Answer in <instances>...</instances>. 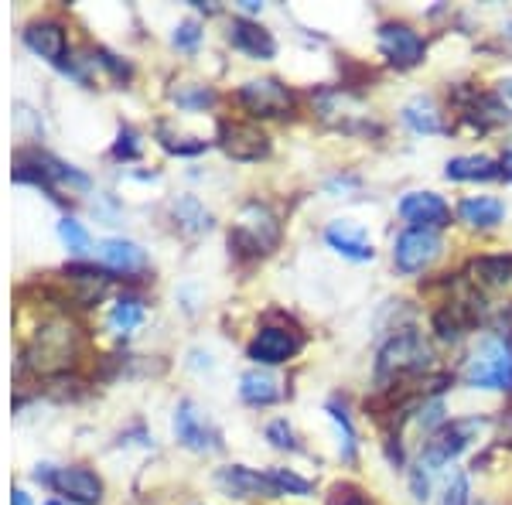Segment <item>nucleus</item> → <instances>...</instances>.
<instances>
[{
  "label": "nucleus",
  "mask_w": 512,
  "mask_h": 505,
  "mask_svg": "<svg viewBox=\"0 0 512 505\" xmlns=\"http://www.w3.org/2000/svg\"><path fill=\"white\" fill-rule=\"evenodd\" d=\"M277 243H280V222H277V215L270 212V205L256 202V198L246 202L233 233H229V246L246 256H267Z\"/></svg>",
  "instance_id": "5"
},
{
  "label": "nucleus",
  "mask_w": 512,
  "mask_h": 505,
  "mask_svg": "<svg viewBox=\"0 0 512 505\" xmlns=\"http://www.w3.org/2000/svg\"><path fill=\"white\" fill-rule=\"evenodd\" d=\"M140 151H144L140 137L130 127H123L117 134V144H113V157H120V161H134V157H140Z\"/></svg>",
  "instance_id": "32"
},
{
  "label": "nucleus",
  "mask_w": 512,
  "mask_h": 505,
  "mask_svg": "<svg viewBox=\"0 0 512 505\" xmlns=\"http://www.w3.org/2000/svg\"><path fill=\"white\" fill-rule=\"evenodd\" d=\"M461 379L472 389H512V345L499 335L482 338L465 359Z\"/></svg>",
  "instance_id": "3"
},
{
  "label": "nucleus",
  "mask_w": 512,
  "mask_h": 505,
  "mask_svg": "<svg viewBox=\"0 0 512 505\" xmlns=\"http://www.w3.org/2000/svg\"><path fill=\"white\" fill-rule=\"evenodd\" d=\"M458 219L472 229H495L506 219V205L492 195H468L458 202Z\"/></svg>",
  "instance_id": "18"
},
{
  "label": "nucleus",
  "mask_w": 512,
  "mask_h": 505,
  "mask_svg": "<svg viewBox=\"0 0 512 505\" xmlns=\"http://www.w3.org/2000/svg\"><path fill=\"white\" fill-rule=\"evenodd\" d=\"M45 505H65V502H45Z\"/></svg>",
  "instance_id": "39"
},
{
  "label": "nucleus",
  "mask_w": 512,
  "mask_h": 505,
  "mask_svg": "<svg viewBox=\"0 0 512 505\" xmlns=\"http://www.w3.org/2000/svg\"><path fill=\"white\" fill-rule=\"evenodd\" d=\"M267 475H270V482L280 488V495H311V492H315L308 478L294 475L291 468H270Z\"/></svg>",
  "instance_id": "27"
},
{
  "label": "nucleus",
  "mask_w": 512,
  "mask_h": 505,
  "mask_svg": "<svg viewBox=\"0 0 512 505\" xmlns=\"http://www.w3.org/2000/svg\"><path fill=\"white\" fill-rule=\"evenodd\" d=\"M304 349V338L287 328H260L246 345V355L256 366H284Z\"/></svg>",
  "instance_id": "10"
},
{
  "label": "nucleus",
  "mask_w": 512,
  "mask_h": 505,
  "mask_svg": "<svg viewBox=\"0 0 512 505\" xmlns=\"http://www.w3.org/2000/svg\"><path fill=\"white\" fill-rule=\"evenodd\" d=\"M24 45L31 48L41 59L62 65L65 62V48H69V38H65V28L59 21H35L24 28Z\"/></svg>",
  "instance_id": "17"
},
{
  "label": "nucleus",
  "mask_w": 512,
  "mask_h": 505,
  "mask_svg": "<svg viewBox=\"0 0 512 505\" xmlns=\"http://www.w3.org/2000/svg\"><path fill=\"white\" fill-rule=\"evenodd\" d=\"M79 359V331L65 321H52V325L38 328L31 338L28 352H24V366L41 372V376H55V372L72 369Z\"/></svg>",
  "instance_id": "2"
},
{
  "label": "nucleus",
  "mask_w": 512,
  "mask_h": 505,
  "mask_svg": "<svg viewBox=\"0 0 512 505\" xmlns=\"http://www.w3.org/2000/svg\"><path fill=\"white\" fill-rule=\"evenodd\" d=\"M229 45L236 52L250 55V59H260V62H270L277 55V41L263 28L260 21H250V18H236L229 24Z\"/></svg>",
  "instance_id": "16"
},
{
  "label": "nucleus",
  "mask_w": 512,
  "mask_h": 505,
  "mask_svg": "<svg viewBox=\"0 0 512 505\" xmlns=\"http://www.w3.org/2000/svg\"><path fill=\"white\" fill-rule=\"evenodd\" d=\"M376 45L383 52V59L393 65V69H417L427 55V41L420 31H414L410 24L403 21H386L379 24V35H376Z\"/></svg>",
  "instance_id": "7"
},
{
  "label": "nucleus",
  "mask_w": 512,
  "mask_h": 505,
  "mask_svg": "<svg viewBox=\"0 0 512 505\" xmlns=\"http://www.w3.org/2000/svg\"><path fill=\"white\" fill-rule=\"evenodd\" d=\"M219 147L233 157V161H260V157L270 154V137L263 134L256 123L226 120L219 127Z\"/></svg>",
  "instance_id": "11"
},
{
  "label": "nucleus",
  "mask_w": 512,
  "mask_h": 505,
  "mask_svg": "<svg viewBox=\"0 0 512 505\" xmlns=\"http://www.w3.org/2000/svg\"><path fill=\"white\" fill-rule=\"evenodd\" d=\"M502 178H509V181H512V151L502 154Z\"/></svg>",
  "instance_id": "36"
},
{
  "label": "nucleus",
  "mask_w": 512,
  "mask_h": 505,
  "mask_svg": "<svg viewBox=\"0 0 512 505\" xmlns=\"http://www.w3.org/2000/svg\"><path fill=\"white\" fill-rule=\"evenodd\" d=\"M38 482L52 485L55 492L65 495L69 502H79V505H99L103 502V482L99 475H93L89 468H38L35 471Z\"/></svg>",
  "instance_id": "9"
},
{
  "label": "nucleus",
  "mask_w": 512,
  "mask_h": 505,
  "mask_svg": "<svg viewBox=\"0 0 512 505\" xmlns=\"http://www.w3.org/2000/svg\"><path fill=\"white\" fill-rule=\"evenodd\" d=\"M403 123H407L414 134H441L444 130V117L437 110V103L431 96H414L407 106H403Z\"/></svg>",
  "instance_id": "21"
},
{
  "label": "nucleus",
  "mask_w": 512,
  "mask_h": 505,
  "mask_svg": "<svg viewBox=\"0 0 512 505\" xmlns=\"http://www.w3.org/2000/svg\"><path fill=\"white\" fill-rule=\"evenodd\" d=\"M434 366V352L417 331H400L390 342L379 349L376 359V383L379 389L400 386L403 379H414L420 372H427Z\"/></svg>",
  "instance_id": "1"
},
{
  "label": "nucleus",
  "mask_w": 512,
  "mask_h": 505,
  "mask_svg": "<svg viewBox=\"0 0 512 505\" xmlns=\"http://www.w3.org/2000/svg\"><path fill=\"white\" fill-rule=\"evenodd\" d=\"M267 441L277 447V451H297V437H294V427L287 424V420H274V424H267Z\"/></svg>",
  "instance_id": "30"
},
{
  "label": "nucleus",
  "mask_w": 512,
  "mask_h": 505,
  "mask_svg": "<svg viewBox=\"0 0 512 505\" xmlns=\"http://www.w3.org/2000/svg\"><path fill=\"white\" fill-rule=\"evenodd\" d=\"M444 250V239L437 229H403L393 243V267L407 277L414 273H424L431 263L441 256Z\"/></svg>",
  "instance_id": "8"
},
{
  "label": "nucleus",
  "mask_w": 512,
  "mask_h": 505,
  "mask_svg": "<svg viewBox=\"0 0 512 505\" xmlns=\"http://www.w3.org/2000/svg\"><path fill=\"white\" fill-rule=\"evenodd\" d=\"M441 505H472V482L468 475H454L448 488H444V502Z\"/></svg>",
  "instance_id": "31"
},
{
  "label": "nucleus",
  "mask_w": 512,
  "mask_h": 505,
  "mask_svg": "<svg viewBox=\"0 0 512 505\" xmlns=\"http://www.w3.org/2000/svg\"><path fill=\"white\" fill-rule=\"evenodd\" d=\"M171 41H175V48H181V52H192L198 41H202V28H198L195 21H181Z\"/></svg>",
  "instance_id": "34"
},
{
  "label": "nucleus",
  "mask_w": 512,
  "mask_h": 505,
  "mask_svg": "<svg viewBox=\"0 0 512 505\" xmlns=\"http://www.w3.org/2000/svg\"><path fill=\"white\" fill-rule=\"evenodd\" d=\"M328 505H373L369 495L355 485H335L332 495H328Z\"/></svg>",
  "instance_id": "33"
},
{
  "label": "nucleus",
  "mask_w": 512,
  "mask_h": 505,
  "mask_svg": "<svg viewBox=\"0 0 512 505\" xmlns=\"http://www.w3.org/2000/svg\"><path fill=\"white\" fill-rule=\"evenodd\" d=\"M175 437H178V444H185L188 451H198V454L219 451V447H222L219 430L195 410V403H178V410H175Z\"/></svg>",
  "instance_id": "13"
},
{
  "label": "nucleus",
  "mask_w": 512,
  "mask_h": 505,
  "mask_svg": "<svg viewBox=\"0 0 512 505\" xmlns=\"http://www.w3.org/2000/svg\"><path fill=\"white\" fill-rule=\"evenodd\" d=\"M403 222H410V229H437L441 233L451 222V209L441 195L434 192H407L396 205Z\"/></svg>",
  "instance_id": "12"
},
{
  "label": "nucleus",
  "mask_w": 512,
  "mask_h": 505,
  "mask_svg": "<svg viewBox=\"0 0 512 505\" xmlns=\"http://www.w3.org/2000/svg\"><path fill=\"white\" fill-rule=\"evenodd\" d=\"M171 215H175V226L185 229V233H205L212 226V215L205 212V205L198 202L195 195H185L171 205Z\"/></svg>",
  "instance_id": "24"
},
{
  "label": "nucleus",
  "mask_w": 512,
  "mask_h": 505,
  "mask_svg": "<svg viewBox=\"0 0 512 505\" xmlns=\"http://www.w3.org/2000/svg\"><path fill=\"white\" fill-rule=\"evenodd\" d=\"M468 273H472L475 284L482 287H506L512 280V253H499V256H478V260H472V267H468Z\"/></svg>",
  "instance_id": "23"
},
{
  "label": "nucleus",
  "mask_w": 512,
  "mask_h": 505,
  "mask_svg": "<svg viewBox=\"0 0 512 505\" xmlns=\"http://www.w3.org/2000/svg\"><path fill=\"white\" fill-rule=\"evenodd\" d=\"M11 505H31L28 492H21V488H14V492H11Z\"/></svg>",
  "instance_id": "35"
},
{
  "label": "nucleus",
  "mask_w": 512,
  "mask_h": 505,
  "mask_svg": "<svg viewBox=\"0 0 512 505\" xmlns=\"http://www.w3.org/2000/svg\"><path fill=\"white\" fill-rule=\"evenodd\" d=\"M325 243L352 263H366L376 256V246H373V239H369L366 226L355 219H335L332 226L325 229Z\"/></svg>",
  "instance_id": "14"
},
{
  "label": "nucleus",
  "mask_w": 512,
  "mask_h": 505,
  "mask_svg": "<svg viewBox=\"0 0 512 505\" xmlns=\"http://www.w3.org/2000/svg\"><path fill=\"white\" fill-rule=\"evenodd\" d=\"M444 175L451 181H495L502 178V161H492L485 154H461L451 157Z\"/></svg>",
  "instance_id": "19"
},
{
  "label": "nucleus",
  "mask_w": 512,
  "mask_h": 505,
  "mask_svg": "<svg viewBox=\"0 0 512 505\" xmlns=\"http://www.w3.org/2000/svg\"><path fill=\"white\" fill-rule=\"evenodd\" d=\"M485 427L482 417H465V420H451V424H444L437 434H431L420 447V461L417 468L427 471V475H434V471L448 468L454 458H461V454L468 451V444L478 437V430Z\"/></svg>",
  "instance_id": "4"
},
{
  "label": "nucleus",
  "mask_w": 512,
  "mask_h": 505,
  "mask_svg": "<svg viewBox=\"0 0 512 505\" xmlns=\"http://www.w3.org/2000/svg\"><path fill=\"white\" fill-rule=\"evenodd\" d=\"M99 260L113 273H130V270L144 267L147 256L137 243H130V239H103V243H99Z\"/></svg>",
  "instance_id": "20"
},
{
  "label": "nucleus",
  "mask_w": 512,
  "mask_h": 505,
  "mask_svg": "<svg viewBox=\"0 0 512 505\" xmlns=\"http://www.w3.org/2000/svg\"><path fill=\"white\" fill-rule=\"evenodd\" d=\"M239 396H243L250 407H270V403L280 400V386H277V379L270 376V372L253 369V372H246V376L239 379Z\"/></svg>",
  "instance_id": "22"
},
{
  "label": "nucleus",
  "mask_w": 512,
  "mask_h": 505,
  "mask_svg": "<svg viewBox=\"0 0 512 505\" xmlns=\"http://www.w3.org/2000/svg\"><path fill=\"white\" fill-rule=\"evenodd\" d=\"M140 321H144V304H140L137 297H120V301L113 304V311H110L113 331H130V328H137Z\"/></svg>",
  "instance_id": "26"
},
{
  "label": "nucleus",
  "mask_w": 512,
  "mask_h": 505,
  "mask_svg": "<svg viewBox=\"0 0 512 505\" xmlns=\"http://www.w3.org/2000/svg\"><path fill=\"white\" fill-rule=\"evenodd\" d=\"M175 103L185 106V110H205V106L216 103V93L209 86H181L175 93Z\"/></svg>",
  "instance_id": "28"
},
{
  "label": "nucleus",
  "mask_w": 512,
  "mask_h": 505,
  "mask_svg": "<svg viewBox=\"0 0 512 505\" xmlns=\"http://www.w3.org/2000/svg\"><path fill=\"white\" fill-rule=\"evenodd\" d=\"M59 236H62V243L69 246V250H76V253H82V250H89V233L82 229V222H76V219H65L59 222Z\"/></svg>",
  "instance_id": "29"
},
{
  "label": "nucleus",
  "mask_w": 512,
  "mask_h": 505,
  "mask_svg": "<svg viewBox=\"0 0 512 505\" xmlns=\"http://www.w3.org/2000/svg\"><path fill=\"white\" fill-rule=\"evenodd\" d=\"M239 7H243L246 14H256V11H263V4H256V0H243V4H239Z\"/></svg>",
  "instance_id": "37"
},
{
  "label": "nucleus",
  "mask_w": 512,
  "mask_h": 505,
  "mask_svg": "<svg viewBox=\"0 0 512 505\" xmlns=\"http://www.w3.org/2000/svg\"><path fill=\"white\" fill-rule=\"evenodd\" d=\"M328 417L335 420L338 434H342V441H338V451H342V458L352 465L355 454H359V441H355V427H352L349 413H345V407H338V403L332 400V403H328Z\"/></svg>",
  "instance_id": "25"
},
{
  "label": "nucleus",
  "mask_w": 512,
  "mask_h": 505,
  "mask_svg": "<svg viewBox=\"0 0 512 505\" xmlns=\"http://www.w3.org/2000/svg\"><path fill=\"white\" fill-rule=\"evenodd\" d=\"M216 485L226 495H233V499H277L280 495V488L270 482V475H260V471L243 465L219 468Z\"/></svg>",
  "instance_id": "15"
},
{
  "label": "nucleus",
  "mask_w": 512,
  "mask_h": 505,
  "mask_svg": "<svg viewBox=\"0 0 512 505\" xmlns=\"http://www.w3.org/2000/svg\"><path fill=\"white\" fill-rule=\"evenodd\" d=\"M236 99L253 120H280L294 113V93L280 79L246 82V86H239Z\"/></svg>",
  "instance_id": "6"
},
{
  "label": "nucleus",
  "mask_w": 512,
  "mask_h": 505,
  "mask_svg": "<svg viewBox=\"0 0 512 505\" xmlns=\"http://www.w3.org/2000/svg\"><path fill=\"white\" fill-rule=\"evenodd\" d=\"M499 93L512 99V79H502V82H499Z\"/></svg>",
  "instance_id": "38"
}]
</instances>
